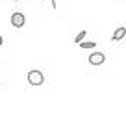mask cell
<instances>
[{"instance_id":"6da1fadb","label":"cell","mask_w":126,"mask_h":126,"mask_svg":"<svg viewBox=\"0 0 126 126\" xmlns=\"http://www.w3.org/2000/svg\"><path fill=\"white\" fill-rule=\"evenodd\" d=\"M28 83H30V85H33V87L43 85V83H45V76H43V72L37 71V69H32V71L28 72Z\"/></svg>"},{"instance_id":"7a4b0ae2","label":"cell","mask_w":126,"mask_h":126,"mask_svg":"<svg viewBox=\"0 0 126 126\" xmlns=\"http://www.w3.org/2000/svg\"><path fill=\"white\" fill-rule=\"evenodd\" d=\"M24 22H26V19H24V15H22L20 11L11 13V26H13V28H22Z\"/></svg>"},{"instance_id":"3957f363","label":"cell","mask_w":126,"mask_h":126,"mask_svg":"<svg viewBox=\"0 0 126 126\" xmlns=\"http://www.w3.org/2000/svg\"><path fill=\"white\" fill-rule=\"evenodd\" d=\"M87 61H89V65H102V63L106 61V56H104L102 52H93V54L87 58Z\"/></svg>"},{"instance_id":"277c9868","label":"cell","mask_w":126,"mask_h":126,"mask_svg":"<svg viewBox=\"0 0 126 126\" xmlns=\"http://www.w3.org/2000/svg\"><path fill=\"white\" fill-rule=\"evenodd\" d=\"M126 37V28L124 26H121V28H117V30L113 32V35H111V41H122Z\"/></svg>"},{"instance_id":"5b68a950","label":"cell","mask_w":126,"mask_h":126,"mask_svg":"<svg viewBox=\"0 0 126 126\" xmlns=\"http://www.w3.org/2000/svg\"><path fill=\"white\" fill-rule=\"evenodd\" d=\"M78 47H82V48H94L96 43H94V41H82V43H78Z\"/></svg>"},{"instance_id":"8992f818","label":"cell","mask_w":126,"mask_h":126,"mask_svg":"<svg viewBox=\"0 0 126 126\" xmlns=\"http://www.w3.org/2000/svg\"><path fill=\"white\" fill-rule=\"evenodd\" d=\"M85 35H87V32H85V30H82V32L78 33V35L74 37V43H76V45H78V43H82V41L85 39Z\"/></svg>"},{"instance_id":"52a82bcc","label":"cell","mask_w":126,"mask_h":126,"mask_svg":"<svg viewBox=\"0 0 126 126\" xmlns=\"http://www.w3.org/2000/svg\"><path fill=\"white\" fill-rule=\"evenodd\" d=\"M50 2H52V8H54V9L58 8V4H56V0H50Z\"/></svg>"},{"instance_id":"ba28073f","label":"cell","mask_w":126,"mask_h":126,"mask_svg":"<svg viewBox=\"0 0 126 126\" xmlns=\"http://www.w3.org/2000/svg\"><path fill=\"white\" fill-rule=\"evenodd\" d=\"M2 45H4V37L0 35V47H2Z\"/></svg>"},{"instance_id":"9c48e42d","label":"cell","mask_w":126,"mask_h":126,"mask_svg":"<svg viewBox=\"0 0 126 126\" xmlns=\"http://www.w3.org/2000/svg\"><path fill=\"white\" fill-rule=\"evenodd\" d=\"M15 2H19V0H15Z\"/></svg>"}]
</instances>
